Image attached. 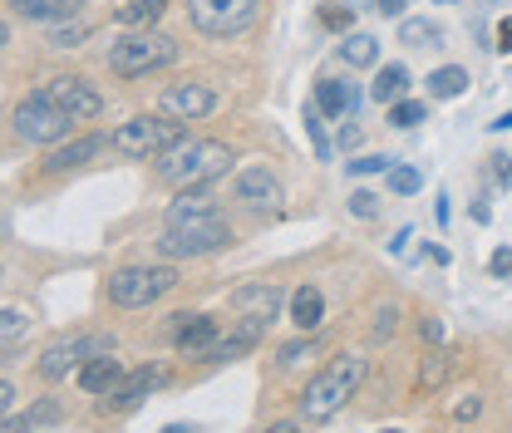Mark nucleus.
Returning a JSON list of instances; mask_svg holds the SVG:
<instances>
[{
    "label": "nucleus",
    "instance_id": "obj_1",
    "mask_svg": "<svg viewBox=\"0 0 512 433\" xmlns=\"http://www.w3.org/2000/svg\"><path fill=\"white\" fill-rule=\"evenodd\" d=\"M227 168H232V148L217 143V138H183V143H173L158 158V178L168 187H178V192L207 187L212 178H222Z\"/></svg>",
    "mask_w": 512,
    "mask_h": 433
},
{
    "label": "nucleus",
    "instance_id": "obj_2",
    "mask_svg": "<svg viewBox=\"0 0 512 433\" xmlns=\"http://www.w3.org/2000/svg\"><path fill=\"white\" fill-rule=\"evenodd\" d=\"M360 384H365V360H360V355H335V360L306 384V394H301V419H306V424L335 419V414L355 399Z\"/></svg>",
    "mask_w": 512,
    "mask_h": 433
},
{
    "label": "nucleus",
    "instance_id": "obj_3",
    "mask_svg": "<svg viewBox=\"0 0 512 433\" xmlns=\"http://www.w3.org/2000/svg\"><path fill=\"white\" fill-rule=\"evenodd\" d=\"M232 242V227L217 217V212H197V217H178L163 227L158 237V256L168 261H183V256H207V251H222Z\"/></svg>",
    "mask_w": 512,
    "mask_h": 433
},
{
    "label": "nucleus",
    "instance_id": "obj_4",
    "mask_svg": "<svg viewBox=\"0 0 512 433\" xmlns=\"http://www.w3.org/2000/svg\"><path fill=\"white\" fill-rule=\"evenodd\" d=\"M178 60V40L173 35H158V30H133L124 40H114L109 50V69L124 74V79H138V74H153L163 64Z\"/></svg>",
    "mask_w": 512,
    "mask_h": 433
},
{
    "label": "nucleus",
    "instance_id": "obj_5",
    "mask_svg": "<svg viewBox=\"0 0 512 433\" xmlns=\"http://www.w3.org/2000/svg\"><path fill=\"white\" fill-rule=\"evenodd\" d=\"M15 133L25 138V143H35V148H50V143H60L69 138V128L79 124L74 114H64L60 104L50 99V89H40V94H25L20 104H15Z\"/></svg>",
    "mask_w": 512,
    "mask_h": 433
},
{
    "label": "nucleus",
    "instance_id": "obj_6",
    "mask_svg": "<svg viewBox=\"0 0 512 433\" xmlns=\"http://www.w3.org/2000/svg\"><path fill=\"white\" fill-rule=\"evenodd\" d=\"M183 119H168V114H138L114 133V153L124 158H163L173 143H183Z\"/></svg>",
    "mask_w": 512,
    "mask_h": 433
},
{
    "label": "nucleus",
    "instance_id": "obj_7",
    "mask_svg": "<svg viewBox=\"0 0 512 433\" xmlns=\"http://www.w3.org/2000/svg\"><path fill=\"white\" fill-rule=\"evenodd\" d=\"M173 286H178L173 266H124V271L109 276V301L124 310H143L153 301H163Z\"/></svg>",
    "mask_w": 512,
    "mask_h": 433
},
{
    "label": "nucleus",
    "instance_id": "obj_8",
    "mask_svg": "<svg viewBox=\"0 0 512 433\" xmlns=\"http://www.w3.org/2000/svg\"><path fill=\"white\" fill-rule=\"evenodd\" d=\"M256 10H261V0H188L192 25L202 35H222V40L227 35H242L256 20Z\"/></svg>",
    "mask_w": 512,
    "mask_h": 433
},
{
    "label": "nucleus",
    "instance_id": "obj_9",
    "mask_svg": "<svg viewBox=\"0 0 512 433\" xmlns=\"http://www.w3.org/2000/svg\"><path fill=\"white\" fill-rule=\"evenodd\" d=\"M114 350V340L109 335H79V340H55L45 355H40V374L45 379H64V374L84 370L94 355H109Z\"/></svg>",
    "mask_w": 512,
    "mask_h": 433
},
{
    "label": "nucleus",
    "instance_id": "obj_10",
    "mask_svg": "<svg viewBox=\"0 0 512 433\" xmlns=\"http://www.w3.org/2000/svg\"><path fill=\"white\" fill-rule=\"evenodd\" d=\"M50 99L60 104L64 114H74L79 124L104 114V99H99V89H94L89 79H79V74H60V79H50Z\"/></svg>",
    "mask_w": 512,
    "mask_h": 433
},
{
    "label": "nucleus",
    "instance_id": "obj_11",
    "mask_svg": "<svg viewBox=\"0 0 512 433\" xmlns=\"http://www.w3.org/2000/svg\"><path fill=\"white\" fill-rule=\"evenodd\" d=\"M217 109V94L207 84H168L163 89V114L168 119H183V124H197Z\"/></svg>",
    "mask_w": 512,
    "mask_h": 433
},
{
    "label": "nucleus",
    "instance_id": "obj_12",
    "mask_svg": "<svg viewBox=\"0 0 512 433\" xmlns=\"http://www.w3.org/2000/svg\"><path fill=\"white\" fill-rule=\"evenodd\" d=\"M173 320H178V330H173L178 350L192 360H207L212 345H217V320L212 315H173Z\"/></svg>",
    "mask_w": 512,
    "mask_h": 433
},
{
    "label": "nucleus",
    "instance_id": "obj_13",
    "mask_svg": "<svg viewBox=\"0 0 512 433\" xmlns=\"http://www.w3.org/2000/svg\"><path fill=\"white\" fill-rule=\"evenodd\" d=\"M158 384H168V370H153V365H148V370H138V374H124V384H119L104 404H109V409H119V414H124V409H138Z\"/></svg>",
    "mask_w": 512,
    "mask_h": 433
},
{
    "label": "nucleus",
    "instance_id": "obj_14",
    "mask_svg": "<svg viewBox=\"0 0 512 433\" xmlns=\"http://www.w3.org/2000/svg\"><path fill=\"white\" fill-rule=\"evenodd\" d=\"M281 306H286V296H281L271 281H261V286H242V291L232 296V310H237V315H252V320H266V325L276 320V310Z\"/></svg>",
    "mask_w": 512,
    "mask_h": 433
},
{
    "label": "nucleus",
    "instance_id": "obj_15",
    "mask_svg": "<svg viewBox=\"0 0 512 433\" xmlns=\"http://www.w3.org/2000/svg\"><path fill=\"white\" fill-rule=\"evenodd\" d=\"M232 192H237V202H247V207H276V202H281V183H276L266 168H242Z\"/></svg>",
    "mask_w": 512,
    "mask_h": 433
},
{
    "label": "nucleus",
    "instance_id": "obj_16",
    "mask_svg": "<svg viewBox=\"0 0 512 433\" xmlns=\"http://www.w3.org/2000/svg\"><path fill=\"white\" fill-rule=\"evenodd\" d=\"M119 384H124V365L114 360V350H109V355H94V360L79 370V389H84V394H114Z\"/></svg>",
    "mask_w": 512,
    "mask_h": 433
},
{
    "label": "nucleus",
    "instance_id": "obj_17",
    "mask_svg": "<svg viewBox=\"0 0 512 433\" xmlns=\"http://www.w3.org/2000/svg\"><path fill=\"white\" fill-rule=\"evenodd\" d=\"M104 148H114V138H79V143H69L60 153H50V173H69V168H79V163H89V158H99Z\"/></svg>",
    "mask_w": 512,
    "mask_h": 433
},
{
    "label": "nucleus",
    "instance_id": "obj_18",
    "mask_svg": "<svg viewBox=\"0 0 512 433\" xmlns=\"http://www.w3.org/2000/svg\"><path fill=\"white\" fill-rule=\"evenodd\" d=\"M291 320H296L301 330H316L320 320H325V296H320L316 286H301V291H291Z\"/></svg>",
    "mask_w": 512,
    "mask_h": 433
},
{
    "label": "nucleus",
    "instance_id": "obj_19",
    "mask_svg": "<svg viewBox=\"0 0 512 433\" xmlns=\"http://www.w3.org/2000/svg\"><path fill=\"white\" fill-rule=\"evenodd\" d=\"M404 94H409V69H404V64H384L380 74H375L370 99H380V104H399Z\"/></svg>",
    "mask_w": 512,
    "mask_h": 433
},
{
    "label": "nucleus",
    "instance_id": "obj_20",
    "mask_svg": "<svg viewBox=\"0 0 512 433\" xmlns=\"http://www.w3.org/2000/svg\"><path fill=\"white\" fill-rule=\"evenodd\" d=\"M316 104H320V114L340 119L345 109H355V89H350V84H340V79H320L316 84Z\"/></svg>",
    "mask_w": 512,
    "mask_h": 433
},
{
    "label": "nucleus",
    "instance_id": "obj_21",
    "mask_svg": "<svg viewBox=\"0 0 512 433\" xmlns=\"http://www.w3.org/2000/svg\"><path fill=\"white\" fill-rule=\"evenodd\" d=\"M15 15H25V20H64V15H74V5L69 0H5Z\"/></svg>",
    "mask_w": 512,
    "mask_h": 433
},
{
    "label": "nucleus",
    "instance_id": "obj_22",
    "mask_svg": "<svg viewBox=\"0 0 512 433\" xmlns=\"http://www.w3.org/2000/svg\"><path fill=\"white\" fill-rule=\"evenodd\" d=\"M55 424H60V409L55 404H35L25 419L5 414V433H35V429H55Z\"/></svg>",
    "mask_w": 512,
    "mask_h": 433
},
{
    "label": "nucleus",
    "instance_id": "obj_23",
    "mask_svg": "<svg viewBox=\"0 0 512 433\" xmlns=\"http://www.w3.org/2000/svg\"><path fill=\"white\" fill-rule=\"evenodd\" d=\"M463 89H468V69H458V64H444V69L429 74V94L434 99H458Z\"/></svg>",
    "mask_w": 512,
    "mask_h": 433
},
{
    "label": "nucleus",
    "instance_id": "obj_24",
    "mask_svg": "<svg viewBox=\"0 0 512 433\" xmlns=\"http://www.w3.org/2000/svg\"><path fill=\"white\" fill-rule=\"evenodd\" d=\"M340 60L365 69V64L380 60V40H370V35H345V40H340Z\"/></svg>",
    "mask_w": 512,
    "mask_h": 433
},
{
    "label": "nucleus",
    "instance_id": "obj_25",
    "mask_svg": "<svg viewBox=\"0 0 512 433\" xmlns=\"http://www.w3.org/2000/svg\"><path fill=\"white\" fill-rule=\"evenodd\" d=\"M168 10V0H128V5H119V25H148V20H158Z\"/></svg>",
    "mask_w": 512,
    "mask_h": 433
},
{
    "label": "nucleus",
    "instance_id": "obj_26",
    "mask_svg": "<svg viewBox=\"0 0 512 433\" xmlns=\"http://www.w3.org/2000/svg\"><path fill=\"white\" fill-rule=\"evenodd\" d=\"M79 40H89V25H84V20H69V15H64V20H50V45H55V50H74Z\"/></svg>",
    "mask_w": 512,
    "mask_h": 433
},
{
    "label": "nucleus",
    "instance_id": "obj_27",
    "mask_svg": "<svg viewBox=\"0 0 512 433\" xmlns=\"http://www.w3.org/2000/svg\"><path fill=\"white\" fill-rule=\"evenodd\" d=\"M197 212H217V207H212V197H207L202 187H188V192L168 207V222H178V217H197Z\"/></svg>",
    "mask_w": 512,
    "mask_h": 433
},
{
    "label": "nucleus",
    "instance_id": "obj_28",
    "mask_svg": "<svg viewBox=\"0 0 512 433\" xmlns=\"http://www.w3.org/2000/svg\"><path fill=\"white\" fill-rule=\"evenodd\" d=\"M30 330V320H25V310H15V306H5V315H0V350L10 355L15 345H20V335Z\"/></svg>",
    "mask_w": 512,
    "mask_h": 433
},
{
    "label": "nucleus",
    "instance_id": "obj_29",
    "mask_svg": "<svg viewBox=\"0 0 512 433\" xmlns=\"http://www.w3.org/2000/svg\"><path fill=\"white\" fill-rule=\"evenodd\" d=\"M399 40H404V45H439V40H444V30H439L434 20H404Z\"/></svg>",
    "mask_w": 512,
    "mask_h": 433
},
{
    "label": "nucleus",
    "instance_id": "obj_30",
    "mask_svg": "<svg viewBox=\"0 0 512 433\" xmlns=\"http://www.w3.org/2000/svg\"><path fill=\"white\" fill-rule=\"evenodd\" d=\"M424 114H429V109H424L419 99H399V104L389 109V124H399V128H414V124H424Z\"/></svg>",
    "mask_w": 512,
    "mask_h": 433
},
{
    "label": "nucleus",
    "instance_id": "obj_31",
    "mask_svg": "<svg viewBox=\"0 0 512 433\" xmlns=\"http://www.w3.org/2000/svg\"><path fill=\"white\" fill-rule=\"evenodd\" d=\"M444 379H448V355H429L424 370H419V384H424V389H439Z\"/></svg>",
    "mask_w": 512,
    "mask_h": 433
},
{
    "label": "nucleus",
    "instance_id": "obj_32",
    "mask_svg": "<svg viewBox=\"0 0 512 433\" xmlns=\"http://www.w3.org/2000/svg\"><path fill=\"white\" fill-rule=\"evenodd\" d=\"M389 187H394L399 197H414V192L424 187V178H419L414 168H389Z\"/></svg>",
    "mask_w": 512,
    "mask_h": 433
},
{
    "label": "nucleus",
    "instance_id": "obj_33",
    "mask_svg": "<svg viewBox=\"0 0 512 433\" xmlns=\"http://www.w3.org/2000/svg\"><path fill=\"white\" fill-rule=\"evenodd\" d=\"M488 271H493V276H512V247L493 251V256H488Z\"/></svg>",
    "mask_w": 512,
    "mask_h": 433
},
{
    "label": "nucleus",
    "instance_id": "obj_34",
    "mask_svg": "<svg viewBox=\"0 0 512 433\" xmlns=\"http://www.w3.org/2000/svg\"><path fill=\"white\" fill-rule=\"evenodd\" d=\"M350 173H389V158H355Z\"/></svg>",
    "mask_w": 512,
    "mask_h": 433
},
{
    "label": "nucleus",
    "instance_id": "obj_35",
    "mask_svg": "<svg viewBox=\"0 0 512 433\" xmlns=\"http://www.w3.org/2000/svg\"><path fill=\"white\" fill-rule=\"evenodd\" d=\"M320 20H325L330 30H345V25H350V10H340V5H330V10H320Z\"/></svg>",
    "mask_w": 512,
    "mask_h": 433
},
{
    "label": "nucleus",
    "instance_id": "obj_36",
    "mask_svg": "<svg viewBox=\"0 0 512 433\" xmlns=\"http://www.w3.org/2000/svg\"><path fill=\"white\" fill-rule=\"evenodd\" d=\"M311 350H316V345H286V350H281V365H301Z\"/></svg>",
    "mask_w": 512,
    "mask_h": 433
},
{
    "label": "nucleus",
    "instance_id": "obj_37",
    "mask_svg": "<svg viewBox=\"0 0 512 433\" xmlns=\"http://www.w3.org/2000/svg\"><path fill=\"white\" fill-rule=\"evenodd\" d=\"M478 409H483V404H478V394H468L463 404H453V419H478Z\"/></svg>",
    "mask_w": 512,
    "mask_h": 433
},
{
    "label": "nucleus",
    "instance_id": "obj_38",
    "mask_svg": "<svg viewBox=\"0 0 512 433\" xmlns=\"http://www.w3.org/2000/svg\"><path fill=\"white\" fill-rule=\"evenodd\" d=\"M350 207H355L360 217H375V197H370V192H355V197H350Z\"/></svg>",
    "mask_w": 512,
    "mask_h": 433
},
{
    "label": "nucleus",
    "instance_id": "obj_39",
    "mask_svg": "<svg viewBox=\"0 0 512 433\" xmlns=\"http://www.w3.org/2000/svg\"><path fill=\"white\" fill-rule=\"evenodd\" d=\"M394 325H399V315H394V306L380 310V325H375V335H380V340H384V335H394Z\"/></svg>",
    "mask_w": 512,
    "mask_h": 433
},
{
    "label": "nucleus",
    "instance_id": "obj_40",
    "mask_svg": "<svg viewBox=\"0 0 512 433\" xmlns=\"http://www.w3.org/2000/svg\"><path fill=\"white\" fill-rule=\"evenodd\" d=\"M419 335H424V340H444V325H439L434 315H424V325H419Z\"/></svg>",
    "mask_w": 512,
    "mask_h": 433
},
{
    "label": "nucleus",
    "instance_id": "obj_41",
    "mask_svg": "<svg viewBox=\"0 0 512 433\" xmlns=\"http://www.w3.org/2000/svg\"><path fill=\"white\" fill-rule=\"evenodd\" d=\"M375 5H380L384 20H389V15H404V10H409V0H375Z\"/></svg>",
    "mask_w": 512,
    "mask_h": 433
},
{
    "label": "nucleus",
    "instance_id": "obj_42",
    "mask_svg": "<svg viewBox=\"0 0 512 433\" xmlns=\"http://www.w3.org/2000/svg\"><path fill=\"white\" fill-rule=\"evenodd\" d=\"M498 50H503V55H512V15L498 25Z\"/></svg>",
    "mask_w": 512,
    "mask_h": 433
},
{
    "label": "nucleus",
    "instance_id": "obj_43",
    "mask_svg": "<svg viewBox=\"0 0 512 433\" xmlns=\"http://www.w3.org/2000/svg\"><path fill=\"white\" fill-rule=\"evenodd\" d=\"M306 128H311V143H316V153H320V158H330V143H325V133H320V124H316V119H311V124H306Z\"/></svg>",
    "mask_w": 512,
    "mask_h": 433
},
{
    "label": "nucleus",
    "instance_id": "obj_44",
    "mask_svg": "<svg viewBox=\"0 0 512 433\" xmlns=\"http://www.w3.org/2000/svg\"><path fill=\"white\" fill-rule=\"evenodd\" d=\"M340 143H345V148H355V143H360V128L345 124V128H340Z\"/></svg>",
    "mask_w": 512,
    "mask_h": 433
},
{
    "label": "nucleus",
    "instance_id": "obj_45",
    "mask_svg": "<svg viewBox=\"0 0 512 433\" xmlns=\"http://www.w3.org/2000/svg\"><path fill=\"white\" fill-rule=\"evenodd\" d=\"M493 128H512V109H508V114H503V119H498V124H493Z\"/></svg>",
    "mask_w": 512,
    "mask_h": 433
}]
</instances>
